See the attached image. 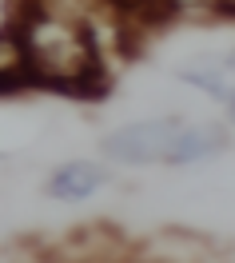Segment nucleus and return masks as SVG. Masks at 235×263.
<instances>
[{
	"instance_id": "obj_1",
	"label": "nucleus",
	"mask_w": 235,
	"mask_h": 263,
	"mask_svg": "<svg viewBox=\"0 0 235 263\" xmlns=\"http://www.w3.org/2000/svg\"><path fill=\"white\" fill-rule=\"evenodd\" d=\"M180 120H144V124H128V128L112 132L104 140V152L120 160V164H155L168 160L175 140H180Z\"/></svg>"
},
{
	"instance_id": "obj_2",
	"label": "nucleus",
	"mask_w": 235,
	"mask_h": 263,
	"mask_svg": "<svg viewBox=\"0 0 235 263\" xmlns=\"http://www.w3.org/2000/svg\"><path fill=\"white\" fill-rule=\"evenodd\" d=\"M104 180H108V172H100L96 164H64V167H56L52 172V180H48V196L56 199H88L92 192H100Z\"/></svg>"
},
{
	"instance_id": "obj_3",
	"label": "nucleus",
	"mask_w": 235,
	"mask_h": 263,
	"mask_svg": "<svg viewBox=\"0 0 235 263\" xmlns=\"http://www.w3.org/2000/svg\"><path fill=\"white\" fill-rule=\"evenodd\" d=\"M184 84H195L203 92H211L219 100H231L235 96V56L227 60H203V64H191L180 72Z\"/></svg>"
},
{
	"instance_id": "obj_4",
	"label": "nucleus",
	"mask_w": 235,
	"mask_h": 263,
	"mask_svg": "<svg viewBox=\"0 0 235 263\" xmlns=\"http://www.w3.org/2000/svg\"><path fill=\"white\" fill-rule=\"evenodd\" d=\"M108 4L116 8V16L135 20V24H144L148 32L164 28L171 20H180V12H184L180 0H108Z\"/></svg>"
},
{
	"instance_id": "obj_5",
	"label": "nucleus",
	"mask_w": 235,
	"mask_h": 263,
	"mask_svg": "<svg viewBox=\"0 0 235 263\" xmlns=\"http://www.w3.org/2000/svg\"><path fill=\"white\" fill-rule=\"evenodd\" d=\"M227 140H223V128L207 124V128H184L175 148H171L168 164H191V160H203V156H216Z\"/></svg>"
},
{
	"instance_id": "obj_6",
	"label": "nucleus",
	"mask_w": 235,
	"mask_h": 263,
	"mask_svg": "<svg viewBox=\"0 0 235 263\" xmlns=\"http://www.w3.org/2000/svg\"><path fill=\"white\" fill-rule=\"evenodd\" d=\"M148 36H151V32L144 28V24L116 16V44H120V56H124V60L144 56V52H148Z\"/></svg>"
},
{
	"instance_id": "obj_7",
	"label": "nucleus",
	"mask_w": 235,
	"mask_h": 263,
	"mask_svg": "<svg viewBox=\"0 0 235 263\" xmlns=\"http://www.w3.org/2000/svg\"><path fill=\"white\" fill-rule=\"evenodd\" d=\"M227 104H231V116H235V96H231V100H227Z\"/></svg>"
}]
</instances>
